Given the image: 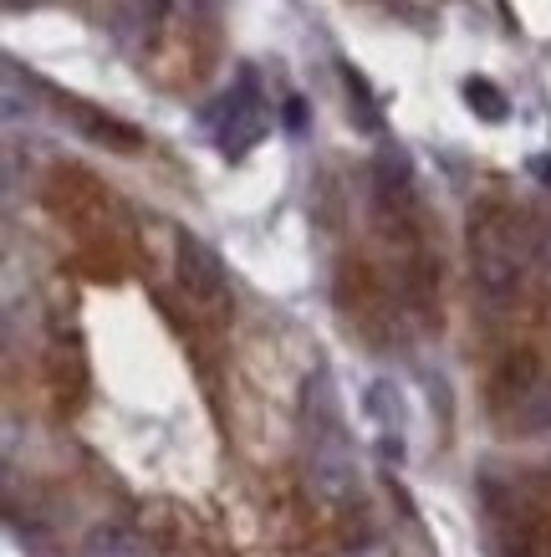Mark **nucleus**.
I'll return each mask as SVG.
<instances>
[{
	"label": "nucleus",
	"mask_w": 551,
	"mask_h": 557,
	"mask_svg": "<svg viewBox=\"0 0 551 557\" xmlns=\"http://www.w3.org/2000/svg\"><path fill=\"white\" fill-rule=\"evenodd\" d=\"M469 271H475V287L490 302L516 297L526 251H521V231L505 215H485L480 225H469Z\"/></svg>",
	"instance_id": "obj_1"
},
{
	"label": "nucleus",
	"mask_w": 551,
	"mask_h": 557,
	"mask_svg": "<svg viewBox=\"0 0 551 557\" xmlns=\"http://www.w3.org/2000/svg\"><path fill=\"white\" fill-rule=\"evenodd\" d=\"M358 456H352L342 424H322V430H306V486L317 502L327 507H342L358 496Z\"/></svg>",
	"instance_id": "obj_2"
},
{
	"label": "nucleus",
	"mask_w": 551,
	"mask_h": 557,
	"mask_svg": "<svg viewBox=\"0 0 551 557\" xmlns=\"http://www.w3.org/2000/svg\"><path fill=\"white\" fill-rule=\"evenodd\" d=\"M204 123L215 128L220 153H230V159L251 153L255 144L266 138V102H261V87H255V72L251 67L240 72L230 92H225V98L204 113Z\"/></svg>",
	"instance_id": "obj_3"
},
{
	"label": "nucleus",
	"mask_w": 551,
	"mask_h": 557,
	"mask_svg": "<svg viewBox=\"0 0 551 557\" xmlns=\"http://www.w3.org/2000/svg\"><path fill=\"white\" fill-rule=\"evenodd\" d=\"M174 261H179V287L189 292L195 302H220V297H225V267H220V256L210 251L200 236L179 231Z\"/></svg>",
	"instance_id": "obj_4"
},
{
	"label": "nucleus",
	"mask_w": 551,
	"mask_h": 557,
	"mask_svg": "<svg viewBox=\"0 0 551 557\" xmlns=\"http://www.w3.org/2000/svg\"><path fill=\"white\" fill-rule=\"evenodd\" d=\"M363 414L378 424V445H384V456L399 460V456H403V430H409V414H403L399 384H388V379H373V384L363 388Z\"/></svg>",
	"instance_id": "obj_5"
},
{
	"label": "nucleus",
	"mask_w": 551,
	"mask_h": 557,
	"mask_svg": "<svg viewBox=\"0 0 551 557\" xmlns=\"http://www.w3.org/2000/svg\"><path fill=\"white\" fill-rule=\"evenodd\" d=\"M77 557H153V553H149V542L138 537V532H128V527H98L83 542Z\"/></svg>",
	"instance_id": "obj_6"
},
{
	"label": "nucleus",
	"mask_w": 551,
	"mask_h": 557,
	"mask_svg": "<svg viewBox=\"0 0 551 557\" xmlns=\"http://www.w3.org/2000/svg\"><path fill=\"white\" fill-rule=\"evenodd\" d=\"M373 180H378V195H384V200H409V185H414V174H409V153L384 149L378 153V164H373Z\"/></svg>",
	"instance_id": "obj_7"
},
{
	"label": "nucleus",
	"mask_w": 551,
	"mask_h": 557,
	"mask_svg": "<svg viewBox=\"0 0 551 557\" xmlns=\"http://www.w3.org/2000/svg\"><path fill=\"white\" fill-rule=\"evenodd\" d=\"M342 87H348V113H352V123H358L363 134H378V128H384V113H378V102H373V92H367L363 72L342 67Z\"/></svg>",
	"instance_id": "obj_8"
},
{
	"label": "nucleus",
	"mask_w": 551,
	"mask_h": 557,
	"mask_svg": "<svg viewBox=\"0 0 551 557\" xmlns=\"http://www.w3.org/2000/svg\"><path fill=\"white\" fill-rule=\"evenodd\" d=\"M465 108L475 113V119H485V123H505V92L496 83H485V77H469L465 83Z\"/></svg>",
	"instance_id": "obj_9"
},
{
	"label": "nucleus",
	"mask_w": 551,
	"mask_h": 557,
	"mask_svg": "<svg viewBox=\"0 0 551 557\" xmlns=\"http://www.w3.org/2000/svg\"><path fill=\"white\" fill-rule=\"evenodd\" d=\"M77 119H83V128L92 138H102V144H113V149H134L138 144V134L134 128H123V123H113V119H102V113H92V108H77Z\"/></svg>",
	"instance_id": "obj_10"
},
{
	"label": "nucleus",
	"mask_w": 551,
	"mask_h": 557,
	"mask_svg": "<svg viewBox=\"0 0 551 557\" xmlns=\"http://www.w3.org/2000/svg\"><path fill=\"white\" fill-rule=\"evenodd\" d=\"M521 430H526V435L551 430V384H536L531 394L521 399Z\"/></svg>",
	"instance_id": "obj_11"
},
{
	"label": "nucleus",
	"mask_w": 551,
	"mask_h": 557,
	"mask_svg": "<svg viewBox=\"0 0 551 557\" xmlns=\"http://www.w3.org/2000/svg\"><path fill=\"white\" fill-rule=\"evenodd\" d=\"M26 108H32V87L21 83V67H16V62H5V119L16 123Z\"/></svg>",
	"instance_id": "obj_12"
},
{
	"label": "nucleus",
	"mask_w": 551,
	"mask_h": 557,
	"mask_svg": "<svg viewBox=\"0 0 551 557\" xmlns=\"http://www.w3.org/2000/svg\"><path fill=\"white\" fill-rule=\"evenodd\" d=\"M286 134H306V102L286 98Z\"/></svg>",
	"instance_id": "obj_13"
},
{
	"label": "nucleus",
	"mask_w": 551,
	"mask_h": 557,
	"mask_svg": "<svg viewBox=\"0 0 551 557\" xmlns=\"http://www.w3.org/2000/svg\"><path fill=\"white\" fill-rule=\"evenodd\" d=\"M531 170H536V180H541V185H551V159H531Z\"/></svg>",
	"instance_id": "obj_14"
},
{
	"label": "nucleus",
	"mask_w": 551,
	"mask_h": 557,
	"mask_svg": "<svg viewBox=\"0 0 551 557\" xmlns=\"http://www.w3.org/2000/svg\"><path fill=\"white\" fill-rule=\"evenodd\" d=\"M342 557H388L384 547H352V553H342Z\"/></svg>",
	"instance_id": "obj_15"
},
{
	"label": "nucleus",
	"mask_w": 551,
	"mask_h": 557,
	"mask_svg": "<svg viewBox=\"0 0 551 557\" xmlns=\"http://www.w3.org/2000/svg\"><path fill=\"white\" fill-rule=\"evenodd\" d=\"M143 5H149L153 16H164V11H168V5H174V0H143Z\"/></svg>",
	"instance_id": "obj_16"
},
{
	"label": "nucleus",
	"mask_w": 551,
	"mask_h": 557,
	"mask_svg": "<svg viewBox=\"0 0 551 557\" xmlns=\"http://www.w3.org/2000/svg\"><path fill=\"white\" fill-rule=\"evenodd\" d=\"M5 5H11V11H16V5H26V0H5Z\"/></svg>",
	"instance_id": "obj_17"
}]
</instances>
